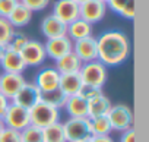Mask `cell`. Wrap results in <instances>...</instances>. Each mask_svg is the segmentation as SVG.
<instances>
[{"label":"cell","instance_id":"cell-11","mask_svg":"<svg viewBox=\"0 0 149 142\" xmlns=\"http://www.w3.org/2000/svg\"><path fill=\"white\" fill-rule=\"evenodd\" d=\"M53 15L63 24L69 25L70 22L79 19V5L73 0H57L53 6Z\"/></svg>","mask_w":149,"mask_h":142},{"label":"cell","instance_id":"cell-18","mask_svg":"<svg viewBox=\"0 0 149 142\" xmlns=\"http://www.w3.org/2000/svg\"><path fill=\"white\" fill-rule=\"evenodd\" d=\"M54 62H56L54 69L57 70L60 75L78 73L79 70H81V67H82V64H84V63L81 62V59L74 54L73 51L67 53L66 56H63V57H60V59H57V60H54Z\"/></svg>","mask_w":149,"mask_h":142},{"label":"cell","instance_id":"cell-31","mask_svg":"<svg viewBox=\"0 0 149 142\" xmlns=\"http://www.w3.org/2000/svg\"><path fill=\"white\" fill-rule=\"evenodd\" d=\"M19 0H0V18H9Z\"/></svg>","mask_w":149,"mask_h":142},{"label":"cell","instance_id":"cell-2","mask_svg":"<svg viewBox=\"0 0 149 142\" xmlns=\"http://www.w3.org/2000/svg\"><path fill=\"white\" fill-rule=\"evenodd\" d=\"M61 125L66 142H81L91 139L92 136L91 120L88 117H67V120Z\"/></svg>","mask_w":149,"mask_h":142},{"label":"cell","instance_id":"cell-22","mask_svg":"<svg viewBox=\"0 0 149 142\" xmlns=\"http://www.w3.org/2000/svg\"><path fill=\"white\" fill-rule=\"evenodd\" d=\"M31 19H32V12H31L25 5H22L21 2L16 3L15 9L12 10V13H10L9 18H8V21L12 24V27H13L15 29L28 25V24L31 22Z\"/></svg>","mask_w":149,"mask_h":142},{"label":"cell","instance_id":"cell-9","mask_svg":"<svg viewBox=\"0 0 149 142\" xmlns=\"http://www.w3.org/2000/svg\"><path fill=\"white\" fill-rule=\"evenodd\" d=\"M42 98V92L40 91V88L32 82H25L22 85V88L18 91V94L13 97L12 103L21 106V107H25V108H31L34 107L37 103H40Z\"/></svg>","mask_w":149,"mask_h":142},{"label":"cell","instance_id":"cell-32","mask_svg":"<svg viewBox=\"0 0 149 142\" xmlns=\"http://www.w3.org/2000/svg\"><path fill=\"white\" fill-rule=\"evenodd\" d=\"M101 92H102V90H98V88H94V87H89V85L82 84V87H81V90H79L78 95L88 101V100L94 98L95 95H98V94H101Z\"/></svg>","mask_w":149,"mask_h":142},{"label":"cell","instance_id":"cell-14","mask_svg":"<svg viewBox=\"0 0 149 142\" xmlns=\"http://www.w3.org/2000/svg\"><path fill=\"white\" fill-rule=\"evenodd\" d=\"M58 82H60V73L54 67H45L37 73L34 84L40 88L41 92H50L58 90Z\"/></svg>","mask_w":149,"mask_h":142},{"label":"cell","instance_id":"cell-17","mask_svg":"<svg viewBox=\"0 0 149 142\" xmlns=\"http://www.w3.org/2000/svg\"><path fill=\"white\" fill-rule=\"evenodd\" d=\"M0 66H2L3 72H8V73H22L26 67L21 54L8 47H6L3 57L0 59Z\"/></svg>","mask_w":149,"mask_h":142},{"label":"cell","instance_id":"cell-39","mask_svg":"<svg viewBox=\"0 0 149 142\" xmlns=\"http://www.w3.org/2000/svg\"><path fill=\"white\" fill-rule=\"evenodd\" d=\"M5 129H6V126H5V123H3L2 117H0V133H2V132H3Z\"/></svg>","mask_w":149,"mask_h":142},{"label":"cell","instance_id":"cell-5","mask_svg":"<svg viewBox=\"0 0 149 142\" xmlns=\"http://www.w3.org/2000/svg\"><path fill=\"white\" fill-rule=\"evenodd\" d=\"M107 117L111 125V129L117 132L129 130L134 125L133 110L127 104H113L110 111L107 113Z\"/></svg>","mask_w":149,"mask_h":142},{"label":"cell","instance_id":"cell-6","mask_svg":"<svg viewBox=\"0 0 149 142\" xmlns=\"http://www.w3.org/2000/svg\"><path fill=\"white\" fill-rule=\"evenodd\" d=\"M3 123L6 127H10V129H15V130H22L25 129L26 126L31 125V120H29V110L25 108V107H21L15 103H9L3 117H2Z\"/></svg>","mask_w":149,"mask_h":142},{"label":"cell","instance_id":"cell-15","mask_svg":"<svg viewBox=\"0 0 149 142\" xmlns=\"http://www.w3.org/2000/svg\"><path fill=\"white\" fill-rule=\"evenodd\" d=\"M41 32L47 40L51 38H58L66 35L67 32V25L63 24L60 19H57L53 13L47 15L42 21H41Z\"/></svg>","mask_w":149,"mask_h":142},{"label":"cell","instance_id":"cell-19","mask_svg":"<svg viewBox=\"0 0 149 142\" xmlns=\"http://www.w3.org/2000/svg\"><path fill=\"white\" fill-rule=\"evenodd\" d=\"M82 79L79 72L78 73H67V75H60V82H58V90L66 95H78L81 87H82Z\"/></svg>","mask_w":149,"mask_h":142},{"label":"cell","instance_id":"cell-33","mask_svg":"<svg viewBox=\"0 0 149 142\" xmlns=\"http://www.w3.org/2000/svg\"><path fill=\"white\" fill-rule=\"evenodd\" d=\"M130 2V0H107L105 2V5H107V8H110L113 12H116V13H121V10L126 8V5Z\"/></svg>","mask_w":149,"mask_h":142},{"label":"cell","instance_id":"cell-21","mask_svg":"<svg viewBox=\"0 0 149 142\" xmlns=\"http://www.w3.org/2000/svg\"><path fill=\"white\" fill-rule=\"evenodd\" d=\"M63 108L66 110L69 117H86V114H88L86 100H84L79 95L67 97Z\"/></svg>","mask_w":149,"mask_h":142},{"label":"cell","instance_id":"cell-20","mask_svg":"<svg viewBox=\"0 0 149 142\" xmlns=\"http://www.w3.org/2000/svg\"><path fill=\"white\" fill-rule=\"evenodd\" d=\"M66 35H67L72 41H78V40L91 37V35H92V25L79 18V19L73 21V22H70V24L67 25V32H66Z\"/></svg>","mask_w":149,"mask_h":142},{"label":"cell","instance_id":"cell-35","mask_svg":"<svg viewBox=\"0 0 149 142\" xmlns=\"http://www.w3.org/2000/svg\"><path fill=\"white\" fill-rule=\"evenodd\" d=\"M120 142H136V132H134V127L121 132Z\"/></svg>","mask_w":149,"mask_h":142},{"label":"cell","instance_id":"cell-41","mask_svg":"<svg viewBox=\"0 0 149 142\" xmlns=\"http://www.w3.org/2000/svg\"><path fill=\"white\" fill-rule=\"evenodd\" d=\"M81 142H89V139H86V141H81Z\"/></svg>","mask_w":149,"mask_h":142},{"label":"cell","instance_id":"cell-4","mask_svg":"<svg viewBox=\"0 0 149 142\" xmlns=\"http://www.w3.org/2000/svg\"><path fill=\"white\" fill-rule=\"evenodd\" d=\"M79 75H81V79L85 85L102 90V87L107 81L108 72H107L105 64H102L100 60H94V62H88V63L82 64V67L79 70Z\"/></svg>","mask_w":149,"mask_h":142},{"label":"cell","instance_id":"cell-27","mask_svg":"<svg viewBox=\"0 0 149 142\" xmlns=\"http://www.w3.org/2000/svg\"><path fill=\"white\" fill-rule=\"evenodd\" d=\"M15 32L16 29L12 27V24L6 18H0V44L8 45Z\"/></svg>","mask_w":149,"mask_h":142},{"label":"cell","instance_id":"cell-36","mask_svg":"<svg viewBox=\"0 0 149 142\" xmlns=\"http://www.w3.org/2000/svg\"><path fill=\"white\" fill-rule=\"evenodd\" d=\"M9 103H10V101H9L3 94H0V117H3V114H5V111H6Z\"/></svg>","mask_w":149,"mask_h":142},{"label":"cell","instance_id":"cell-1","mask_svg":"<svg viewBox=\"0 0 149 142\" xmlns=\"http://www.w3.org/2000/svg\"><path fill=\"white\" fill-rule=\"evenodd\" d=\"M98 60L105 66H118L130 56V41L121 31H107L97 38Z\"/></svg>","mask_w":149,"mask_h":142},{"label":"cell","instance_id":"cell-7","mask_svg":"<svg viewBox=\"0 0 149 142\" xmlns=\"http://www.w3.org/2000/svg\"><path fill=\"white\" fill-rule=\"evenodd\" d=\"M25 66H40L44 63V60L47 59L45 54V48L44 44L37 41V40H28V43L24 45V48L19 51Z\"/></svg>","mask_w":149,"mask_h":142},{"label":"cell","instance_id":"cell-23","mask_svg":"<svg viewBox=\"0 0 149 142\" xmlns=\"http://www.w3.org/2000/svg\"><path fill=\"white\" fill-rule=\"evenodd\" d=\"M42 136H44V142H66L63 125L60 122L44 127L42 129Z\"/></svg>","mask_w":149,"mask_h":142},{"label":"cell","instance_id":"cell-10","mask_svg":"<svg viewBox=\"0 0 149 142\" xmlns=\"http://www.w3.org/2000/svg\"><path fill=\"white\" fill-rule=\"evenodd\" d=\"M73 53L76 54L82 63L98 60V45L95 37H86L78 41H73Z\"/></svg>","mask_w":149,"mask_h":142},{"label":"cell","instance_id":"cell-8","mask_svg":"<svg viewBox=\"0 0 149 142\" xmlns=\"http://www.w3.org/2000/svg\"><path fill=\"white\" fill-rule=\"evenodd\" d=\"M107 13V5L101 0H86L79 6V18L88 24H97L104 19Z\"/></svg>","mask_w":149,"mask_h":142},{"label":"cell","instance_id":"cell-16","mask_svg":"<svg viewBox=\"0 0 149 142\" xmlns=\"http://www.w3.org/2000/svg\"><path fill=\"white\" fill-rule=\"evenodd\" d=\"M111 106H113L111 100L101 92V94H98L94 98L86 101V107H88L86 117L88 119H95V117H100V116H107Z\"/></svg>","mask_w":149,"mask_h":142},{"label":"cell","instance_id":"cell-29","mask_svg":"<svg viewBox=\"0 0 149 142\" xmlns=\"http://www.w3.org/2000/svg\"><path fill=\"white\" fill-rule=\"evenodd\" d=\"M22 5H25L31 12H40V10H44L51 0H19Z\"/></svg>","mask_w":149,"mask_h":142},{"label":"cell","instance_id":"cell-25","mask_svg":"<svg viewBox=\"0 0 149 142\" xmlns=\"http://www.w3.org/2000/svg\"><path fill=\"white\" fill-rule=\"evenodd\" d=\"M19 133H21V141L22 142H44V136H42V129L41 127L29 125L25 129H22Z\"/></svg>","mask_w":149,"mask_h":142},{"label":"cell","instance_id":"cell-42","mask_svg":"<svg viewBox=\"0 0 149 142\" xmlns=\"http://www.w3.org/2000/svg\"><path fill=\"white\" fill-rule=\"evenodd\" d=\"M101 2H104V3H105V2H107V0H101Z\"/></svg>","mask_w":149,"mask_h":142},{"label":"cell","instance_id":"cell-26","mask_svg":"<svg viewBox=\"0 0 149 142\" xmlns=\"http://www.w3.org/2000/svg\"><path fill=\"white\" fill-rule=\"evenodd\" d=\"M41 100L60 110V108L64 107V103H66L67 97L60 90H54V91H50V92H42V98Z\"/></svg>","mask_w":149,"mask_h":142},{"label":"cell","instance_id":"cell-30","mask_svg":"<svg viewBox=\"0 0 149 142\" xmlns=\"http://www.w3.org/2000/svg\"><path fill=\"white\" fill-rule=\"evenodd\" d=\"M0 142H22L19 130L6 127L2 133H0Z\"/></svg>","mask_w":149,"mask_h":142},{"label":"cell","instance_id":"cell-12","mask_svg":"<svg viewBox=\"0 0 149 142\" xmlns=\"http://www.w3.org/2000/svg\"><path fill=\"white\" fill-rule=\"evenodd\" d=\"M25 78L22 73H8L3 72L0 75V94H3L9 101L13 100V97L18 94V91L25 84Z\"/></svg>","mask_w":149,"mask_h":142},{"label":"cell","instance_id":"cell-24","mask_svg":"<svg viewBox=\"0 0 149 142\" xmlns=\"http://www.w3.org/2000/svg\"><path fill=\"white\" fill-rule=\"evenodd\" d=\"M91 120V129H92V136H102V135H110L113 132L111 125L108 122L107 116H100Z\"/></svg>","mask_w":149,"mask_h":142},{"label":"cell","instance_id":"cell-28","mask_svg":"<svg viewBox=\"0 0 149 142\" xmlns=\"http://www.w3.org/2000/svg\"><path fill=\"white\" fill-rule=\"evenodd\" d=\"M28 37L25 35V34H22V32H15L13 34V37H12V40L9 41V44L6 45L8 48H10V50H13V51H21L22 48H24V45L28 43Z\"/></svg>","mask_w":149,"mask_h":142},{"label":"cell","instance_id":"cell-40","mask_svg":"<svg viewBox=\"0 0 149 142\" xmlns=\"http://www.w3.org/2000/svg\"><path fill=\"white\" fill-rule=\"evenodd\" d=\"M73 2H74V3H78V5L81 6L82 3H85V2H86V0H73Z\"/></svg>","mask_w":149,"mask_h":142},{"label":"cell","instance_id":"cell-3","mask_svg":"<svg viewBox=\"0 0 149 142\" xmlns=\"http://www.w3.org/2000/svg\"><path fill=\"white\" fill-rule=\"evenodd\" d=\"M29 120L32 126L44 129L60 120V110L41 100L40 103H37L34 107L29 108Z\"/></svg>","mask_w":149,"mask_h":142},{"label":"cell","instance_id":"cell-38","mask_svg":"<svg viewBox=\"0 0 149 142\" xmlns=\"http://www.w3.org/2000/svg\"><path fill=\"white\" fill-rule=\"evenodd\" d=\"M5 51H6V45H5V44H0V59L3 57Z\"/></svg>","mask_w":149,"mask_h":142},{"label":"cell","instance_id":"cell-13","mask_svg":"<svg viewBox=\"0 0 149 142\" xmlns=\"http://www.w3.org/2000/svg\"><path fill=\"white\" fill-rule=\"evenodd\" d=\"M44 48H45L47 57L57 60V59L66 56L67 53L73 51V41L67 35H63V37H58V38L47 40L45 44H44Z\"/></svg>","mask_w":149,"mask_h":142},{"label":"cell","instance_id":"cell-37","mask_svg":"<svg viewBox=\"0 0 149 142\" xmlns=\"http://www.w3.org/2000/svg\"><path fill=\"white\" fill-rule=\"evenodd\" d=\"M89 142H114V139L110 135H102V136H91Z\"/></svg>","mask_w":149,"mask_h":142},{"label":"cell","instance_id":"cell-34","mask_svg":"<svg viewBox=\"0 0 149 142\" xmlns=\"http://www.w3.org/2000/svg\"><path fill=\"white\" fill-rule=\"evenodd\" d=\"M120 15L126 19H134V16H136V0H130L126 5V8L121 10Z\"/></svg>","mask_w":149,"mask_h":142}]
</instances>
